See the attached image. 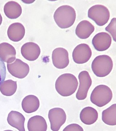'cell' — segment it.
Returning <instances> with one entry per match:
<instances>
[{
  "mask_svg": "<svg viewBox=\"0 0 116 131\" xmlns=\"http://www.w3.org/2000/svg\"><path fill=\"white\" fill-rule=\"evenodd\" d=\"M2 15H1V13H0V25H1V24H2Z\"/></svg>",
  "mask_w": 116,
  "mask_h": 131,
  "instance_id": "cell-26",
  "label": "cell"
},
{
  "mask_svg": "<svg viewBox=\"0 0 116 131\" xmlns=\"http://www.w3.org/2000/svg\"><path fill=\"white\" fill-rule=\"evenodd\" d=\"M4 13L6 16L10 19H16L21 15L22 9L18 3L14 1L7 2L4 7Z\"/></svg>",
  "mask_w": 116,
  "mask_h": 131,
  "instance_id": "cell-19",
  "label": "cell"
},
{
  "mask_svg": "<svg viewBox=\"0 0 116 131\" xmlns=\"http://www.w3.org/2000/svg\"><path fill=\"white\" fill-rule=\"evenodd\" d=\"M22 55L26 60L33 61L37 60L41 53L40 47L33 42H28L22 46Z\"/></svg>",
  "mask_w": 116,
  "mask_h": 131,
  "instance_id": "cell-12",
  "label": "cell"
},
{
  "mask_svg": "<svg viewBox=\"0 0 116 131\" xmlns=\"http://www.w3.org/2000/svg\"><path fill=\"white\" fill-rule=\"evenodd\" d=\"M92 42L93 46L97 51H105L110 48L112 43V38L108 33L101 32L95 35Z\"/></svg>",
  "mask_w": 116,
  "mask_h": 131,
  "instance_id": "cell-11",
  "label": "cell"
},
{
  "mask_svg": "<svg viewBox=\"0 0 116 131\" xmlns=\"http://www.w3.org/2000/svg\"><path fill=\"white\" fill-rule=\"evenodd\" d=\"M102 120L110 126L116 125V104L112 105L102 112Z\"/></svg>",
  "mask_w": 116,
  "mask_h": 131,
  "instance_id": "cell-21",
  "label": "cell"
},
{
  "mask_svg": "<svg viewBox=\"0 0 116 131\" xmlns=\"http://www.w3.org/2000/svg\"><path fill=\"white\" fill-rule=\"evenodd\" d=\"M7 66L9 73L19 79L25 78L29 73V66L19 59H16L14 62L7 64Z\"/></svg>",
  "mask_w": 116,
  "mask_h": 131,
  "instance_id": "cell-8",
  "label": "cell"
},
{
  "mask_svg": "<svg viewBox=\"0 0 116 131\" xmlns=\"http://www.w3.org/2000/svg\"><path fill=\"white\" fill-rule=\"evenodd\" d=\"M6 75L5 64L0 58V85L6 79Z\"/></svg>",
  "mask_w": 116,
  "mask_h": 131,
  "instance_id": "cell-24",
  "label": "cell"
},
{
  "mask_svg": "<svg viewBox=\"0 0 116 131\" xmlns=\"http://www.w3.org/2000/svg\"><path fill=\"white\" fill-rule=\"evenodd\" d=\"M95 31V27L88 20H84L78 24L76 28V34L80 39H87Z\"/></svg>",
  "mask_w": 116,
  "mask_h": 131,
  "instance_id": "cell-16",
  "label": "cell"
},
{
  "mask_svg": "<svg viewBox=\"0 0 116 131\" xmlns=\"http://www.w3.org/2000/svg\"><path fill=\"white\" fill-rule=\"evenodd\" d=\"M25 29L24 25L19 23H15L10 25L7 30V35L10 40L19 42L25 36Z\"/></svg>",
  "mask_w": 116,
  "mask_h": 131,
  "instance_id": "cell-14",
  "label": "cell"
},
{
  "mask_svg": "<svg viewBox=\"0 0 116 131\" xmlns=\"http://www.w3.org/2000/svg\"><path fill=\"white\" fill-rule=\"evenodd\" d=\"M47 128L46 121L44 118L41 116H33L28 123V129L29 131H46Z\"/></svg>",
  "mask_w": 116,
  "mask_h": 131,
  "instance_id": "cell-20",
  "label": "cell"
},
{
  "mask_svg": "<svg viewBox=\"0 0 116 131\" xmlns=\"http://www.w3.org/2000/svg\"><path fill=\"white\" fill-rule=\"evenodd\" d=\"M16 50L11 45L7 42L0 44V58L4 62L11 63L16 59Z\"/></svg>",
  "mask_w": 116,
  "mask_h": 131,
  "instance_id": "cell-13",
  "label": "cell"
},
{
  "mask_svg": "<svg viewBox=\"0 0 116 131\" xmlns=\"http://www.w3.org/2000/svg\"><path fill=\"white\" fill-rule=\"evenodd\" d=\"M7 122L9 124L19 131H25V118L22 114L15 111H11L8 114Z\"/></svg>",
  "mask_w": 116,
  "mask_h": 131,
  "instance_id": "cell-15",
  "label": "cell"
},
{
  "mask_svg": "<svg viewBox=\"0 0 116 131\" xmlns=\"http://www.w3.org/2000/svg\"><path fill=\"white\" fill-rule=\"evenodd\" d=\"M88 16L99 26L106 25L110 18V12L108 8L101 5H96L89 8Z\"/></svg>",
  "mask_w": 116,
  "mask_h": 131,
  "instance_id": "cell-5",
  "label": "cell"
},
{
  "mask_svg": "<svg viewBox=\"0 0 116 131\" xmlns=\"http://www.w3.org/2000/svg\"><path fill=\"white\" fill-rule=\"evenodd\" d=\"M112 91L106 85H98L90 95V101L99 107H102L110 102L112 98Z\"/></svg>",
  "mask_w": 116,
  "mask_h": 131,
  "instance_id": "cell-4",
  "label": "cell"
},
{
  "mask_svg": "<svg viewBox=\"0 0 116 131\" xmlns=\"http://www.w3.org/2000/svg\"><path fill=\"white\" fill-rule=\"evenodd\" d=\"M91 68L93 72L98 77H106L112 71V59L106 55L97 56L93 60Z\"/></svg>",
  "mask_w": 116,
  "mask_h": 131,
  "instance_id": "cell-3",
  "label": "cell"
},
{
  "mask_svg": "<svg viewBox=\"0 0 116 131\" xmlns=\"http://www.w3.org/2000/svg\"><path fill=\"white\" fill-rule=\"evenodd\" d=\"M52 61L54 67L58 69H62L66 68L69 64L67 51L62 48L55 49L52 52Z\"/></svg>",
  "mask_w": 116,
  "mask_h": 131,
  "instance_id": "cell-10",
  "label": "cell"
},
{
  "mask_svg": "<svg viewBox=\"0 0 116 131\" xmlns=\"http://www.w3.org/2000/svg\"><path fill=\"white\" fill-rule=\"evenodd\" d=\"M116 18H113L111 20L110 24L105 28V30L107 32L110 33L115 42H116Z\"/></svg>",
  "mask_w": 116,
  "mask_h": 131,
  "instance_id": "cell-23",
  "label": "cell"
},
{
  "mask_svg": "<svg viewBox=\"0 0 116 131\" xmlns=\"http://www.w3.org/2000/svg\"><path fill=\"white\" fill-rule=\"evenodd\" d=\"M64 131H83L84 129L76 123H73L66 126L64 129Z\"/></svg>",
  "mask_w": 116,
  "mask_h": 131,
  "instance_id": "cell-25",
  "label": "cell"
},
{
  "mask_svg": "<svg viewBox=\"0 0 116 131\" xmlns=\"http://www.w3.org/2000/svg\"><path fill=\"white\" fill-rule=\"evenodd\" d=\"M53 17L58 27L61 29H67L71 27L75 23L76 12L71 6H61L55 12Z\"/></svg>",
  "mask_w": 116,
  "mask_h": 131,
  "instance_id": "cell-2",
  "label": "cell"
},
{
  "mask_svg": "<svg viewBox=\"0 0 116 131\" xmlns=\"http://www.w3.org/2000/svg\"><path fill=\"white\" fill-rule=\"evenodd\" d=\"M49 118L50 122L51 129L52 131H57L65 123L66 119V113L62 108H53L49 111Z\"/></svg>",
  "mask_w": 116,
  "mask_h": 131,
  "instance_id": "cell-6",
  "label": "cell"
},
{
  "mask_svg": "<svg viewBox=\"0 0 116 131\" xmlns=\"http://www.w3.org/2000/svg\"><path fill=\"white\" fill-rule=\"evenodd\" d=\"M79 116L83 123L86 125H91L97 121L98 113L94 108L87 107L81 110Z\"/></svg>",
  "mask_w": 116,
  "mask_h": 131,
  "instance_id": "cell-18",
  "label": "cell"
},
{
  "mask_svg": "<svg viewBox=\"0 0 116 131\" xmlns=\"http://www.w3.org/2000/svg\"><path fill=\"white\" fill-rule=\"evenodd\" d=\"M92 54V51L89 46L85 43H81L74 49L72 58L76 63H85L90 59Z\"/></svg>",
  "mask_w": 116,
  "mask_h": 131,
  "instance_id": "cell-9",
  "label": "cell"
},
{
  "mask_svg": "<svg viewBox=\"0 0 116 131\" xmlns=\"http://www.w3.org/2000/svg\"><path fill=\"white\" fill-rule=\"evenodd\" d=\"M17 82L8 80L2 82L0 85V91L5 96H10L13 95L17 90Z\"/></svg>",
  "mask_w": 116,
  "mask_h": 131,
  "instance_id": "cell-22",
  "label": "cell"
},
{
  "mask_svg": "<svg viewBox=\"0 0 116 131\" xmlns=\"http://www.w3.org/2000/svg\"><path fill=\"white\" fill-rule=\"evenodd\" d=\"M78 78L79 85L76 94V98L78 100H84L86 98L89 90L92 85V79L89 73L86 71L80 72L78 75Z\"/></svg>",
  "mask_w": 116,
  "mask_h": 131,
  "instance_id": "cell-7",
  "label": "cell"
},
{
  "mask_svg": "<svg viewBox=\"0 0 116 131\" xmlns=\"http://www.w3.org/2000/svg\"><path fill=\"white\" fill-rule=\"evenodd\" d=\"M78 85L77 79L72 74L65 73L60 75L56 80L55 88L61 96H69L76 92Z\"/></svg>",
  "mask_w": 116,
  "mask_h": 131,
  "instance_id": "cell-1",
  "label": "cell"
},
{
  "mask_svg": "<svg viewBox=\"0 0 116 131\" xmlns=\"http://www.w3.org/2000/svg\"><path fill=\"white\" fill-rule=\"evenodd\" d=\"M40 106V102L37 97L29 95L25 97L22 102V107L24 111L28 114L36 111Z\"/></svg>",
  "mask_w": 116,
  "mask_h": 131,
  "instance_id": "cell-17",
  "label": "cell"
}]
</instances>
